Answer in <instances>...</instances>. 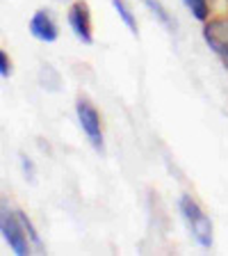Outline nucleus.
Wrapping results in <instances>:
<instances>
[{"label": "nucleus", "instance_id": "nucleus-1", "mask_svg": "<svg viewBox=\"0 0 228 256\" xmlns=\"http://www.w3.org/2000/svg\"><path fill=\"white\" fill-rule=\"evenodd\" d=\"M178 206H181L183 220H185L187 229L192 231L194 240H197L201 247H213V222L203 213V208L199 206L190 194H183Z\"/></svg>", "mask_w": 228, "mask_h": 256}, {"label": "nucleus", "instance_id": "nucleus-2", "mask_svg": "<svg viewBox=\"0 0 228 256\" xmlns=\"http://www.w3.org/2000/svg\"><path fill=\"white\" fill-rule=\"evenodd\" d=\"M0 229H2V238L11 247V252L18 256L30 254V236H27L25 226H23L18 213L7 210V206H2V218H0Z\"/></svg>", "mask_w": 228, "mask_h": 256}, {"label": "nucleus", "instance_id": "nucleus-3", "mask_svg": "<svg viewBox=\"0 0 228 256\" xmlns=\"http://www.w3.org/2000/svg\"><path fill=\"white\" fill-rule=\"evenodd\" d=\"M75 114H78L80 128H82L85 135L89 138L91 146L103 154V149H105V146H103V128H101V117H98L96 108L91 106L87 98H78V103H75Z\"/></svg>", "mask_w": 228, "mask_h": 256}, {"label": "nucleus", "instance_id": "nucleus-4", "mask_svg": "<svg viewBox=\"0 0 228 256\" xmlns=\"http://www.w3.org/2000/svg\"><path fill=\"white\" fill-rule=\"evenodd\" d=\"M69 26L75 32V37L82 44H94V34H91V16H89V5L85 0L73 2L69 10Z\"/></svg>", "mask_w": 228, "mask_h": 256}, {"label": "nucleus", "instance_id": "nucleus-5", "mask_svg": "<svg viewBox=\"0 0 228 256\" xmlns=\"http://www.w3.org/2000/svg\"><path fill=\"white\" fill-rule=\"evenodd\" d=\"M203 39L217 55H222L224 60L228 58V21H210L203 28Z\"/></svg>", "mask_w": 228, "mask_h": 256}, {"label": "nucleus", "instance_id": "nucleus-6", "mask_svg": "<svg viewBox=\"0 0 228 256\" xmlns=\"http://www.w3.org/2000/svg\"><path fill=\"white\" fill-rule=\"evenodd\" d=\"M30 32L32 37L39 39V42H55L59 37V30H57V23L53 21V16L48 14L46 10H39L34 12V16L30 18Z\"/></svg>", "mask_w": 228, "mask_h": 256}, {"label": "nucleus", "instance_id": "nucleus-7", "mask_svg": "<svg viewBox=\"0 0 228 256\" xmlns=\"http://www.w3.org/2000/svg\"><path fill=\"white\" fill-rule=\"evenodd\" d=\"M112 5H114L117 14L121 16V21L128 26V30H130L135 37H137V21H135V16H133V12H130V7H128L123 0H112Z\"/></svg>", "mask_w": 228, "mask_h": 256}, {"label": "nucleus", "instance_id": "nucleus-8", "mask_svg": "<svg viewBox=\"0 0 228 256\" xmlns=\"http://www.w3.org/2000/svg\"><path fill=\"white\" fill-rule=\"evenodd\" d=\"M144 2H146V7H149V10L153 12L155 16H158L160 21H162V26H165L167 30H171V32L176 30V21H174V18H171V16H169V12H167L165 7L160 5L158 0H144Z\"/></svg>", "mask_w": 228, "mask_h": 256}, {"label": "nucleus", "instance_id": "nucleus-9", "mask_svg": "<svg viewBox=\"0 0 228 256\" xmlns=\"http://www.w3.org/2000/svg\"><path fill=\"white\" fill-rule=\"evenodd\" d=\"M185 5H187V10L194 14V18H199V21H208L210 10H208L206 0H185Z\"/></svg>", "mask_w": 228, "mask_h": 256}, {"label": "nucleus", "instance_id": "nucleus-10", "mask_svg": "<svg viewBox=\"0 0 228 256\" xmlns=\"http://www.w3.org/2000/svg\"><path fill=\"white\" fill-rule=\"evenodd\" d=\"M18 218H21L23 226H25V231H27V236H30V240H32V242H34V247H37V250L41 252V250H43V242H41V238H39V236H37V231H34V226H32V222H30V220H27V215L18 210Z\"/></svg>", "mask_w": 228, "mask_h": 256}, {"label": "nucleus", "instance_id": "nucleus-11", "mask_svg": "<svg viewBox=\"0 0 228 256\" xmlns=\"http://www.w3.org/2000/svg\"><path fill=\"white\" fill-rule=\"evenodd\" d=\"M0 76H2V78H9L11 76V64H9V58H7L5 50L0 53Z\"/></svg>", "mask_w": 228, "mask_h": 256}, {"label": "nucleus", "instance_id": "nucleus-12", "mask_svg": "<svg viewBox=\"0 0 228 256\" xmlns=\"http://www.w3.org/2000/svg\"><path fill=\"white\" fill-rule=\"evenodd\" d=\"M21 165H23V172H25L27 178H30V181H34V167H32V162L25 158V156H21Z\"/></svg>", "mask_w": 228, "mask_h": 256}, {"label": "nucleus", "instance_id": "nucleus-13", "mask_svg": "<svg viewBox=\"0 0 228 256\" xmlns=\"http://www.w3.org/2000/svg\"><path fill=\"white\" fill-rule=\"evenodd\" d=\"M226 64H228V58H226Z\"/></svg>", "mask_w": 228, "mask_h": 256}]
</instances>
